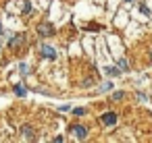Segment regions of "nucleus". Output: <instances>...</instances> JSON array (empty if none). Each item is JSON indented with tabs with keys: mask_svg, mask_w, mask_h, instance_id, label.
Instances as JSON below:
<instances>
[{
	"mask_svg": "<svg viewBox=\"0 0 152 143\" xmlns=\"http://www.w3.org/2000/svg\"><path fill=\"white\" fill-rule=\"evenodd\" d=\"M36 31L40 38H50V35H54V25L52 23H38Z\"/></svg>",
	"mask_w": 152,
	"mask_h": 143,
	"instance_id": "nucleus-1",
	"label": "nucleus"
},
{
	"mask_svg": "<svg viewBox=\"0 0 152 143\" xmlns=\"http://www.w3.org/2000/svg\"><path fill=\"white\" fill-rule=\"evenodd\" d=\"M71 135H75V139L83 141V139L88 137V129H86L83 124H73V126H71Z\"/></svg>",
	"mask_w": 152,
	"mask_h": 143,
	"instance_id": "nucleus-2",
	"label": "nucleus"
},
{
	"mask_svg": "<svg viewBox=\"0 0 152 143\" xmlns=\"http://www.w3.org/2000/svg\"><path fill=\"white\" fill-rule=\"evenodd\" d=\"M40 54H42L44 58H48V60H56V56H58V54H56V50H54L52 46H46V44H44V46H40Z\"/></svg>",
	"mask_w": 152,
	"mask_h": 143,
	"instance_id": "nucleus-3",
	"label": "nucleus"
},
{
	"mask_svg": "<svg viewBox=\"0 0 152 143\" xmlns=\"http://www.w3.org/2000/svg\"><path fill=\"white\" fill-rule=\"evenodd\" d=\"M100 122L106 124V126H113V124L117 122V114H115V112H104V114L100 116Z\"/></svg>",
	"mask_w": 152,
	"mask_h": 143,
	"instance_id": "nucleus-4",
	"label": "nucleus"
},
{
	"mask_svg": "<svg viewBox=\"0 0 152 143\" xmlns=\"http://www.w3.org/2000/svg\"><path fill=\"white\" fill-rule=\"evenodd\" d=\"M21 135H23L27 141H34V129H31L29 124H23V126H21Z\"/></svg>",
	"mask_w": 152,
	"mask_h": 143,
	"instance_id": "nucleus-5",
	"label": "nucleus"
},
{
	"mask_svg": "<svg viewBox=\"0 0 152 143\" xmlns=\"http://www.w3.org/2000/svg\"><path fill=\"white\" fill-rule=\"evenodd\" d=\"M23 42H25V35L21 33V35H15V38L9 42V46H11V48H15V46H19V44H23Z\"/></svg>",
	"mask_w": 152,
	"mask_h": 143,
	"instance_id": "nucleus-6",
	"label": "nucleus"
},
{
	"mask_svg": "<svg viewBox=\"0 0 152 143\" xmlns=\"http://www.w3.org/2000/svg\"><path fill=\"white\" fill-rule=\"evenodd\" d=\"M104 73L110 77H117V75H121V69L119 66H104Z\"/></svg>",
	"mask_w": 152,
	"mask_h": 143,
	"instance_id": "nucleus-7",
	"label": "nucleus"
},
{
	"mask_svg": "<svg viewBox=\"0 0 152 143\" xmlns=\"http://www.w3.org/2000/svg\"><path fill=\"white\" fill-rule=\"evenodd\" d=\"M117 66L121 69V73L129 71V64H127V60H125V58H119V60H117Z\"/></svg>",
	"mask_w": 152,
	"mask_h": 143,
	"instance_id": "nucleus-8",
	"label": "nucleus"
},
{
	"mask_svg": "<svg viewBox=\"0 0 152 143\" xmlns=\"http://www.w3.org/2000/svg\"><path fill=\"white\" fill-rule=\"evenodd\" d=\"M13 89H15V93H17V95H21V98H25V95H27V89H25V87H21V85H15Z\"/></svg>",
	"mask_w": 152,
	"mask_h": 143,
	"instance_id": "nucleus-9",
	"label": "nucleus"
},
{
	"mask_svg": "<svg viewBox=\"0 0 152 143\" xmlns=\"http://www.w3.org/2000/svg\"><path fill=\"white\" fill-rule=\"evenodd\" d=\"M123 98H125V93H123V91H115V93L110 95V100H113V102H121Z\"/></svg>",
	"mask_w": 152,
	"mask_h": 143,
	"instance_id": "nucleus-10",
	"label": "nucleus"
},
{
	"mask_svg": "<svg viewBox=\"0 0 152 143\" xmlns=\"http://www.w3.org/2000/svg\"><path fill=\"white\" fill-rule=\"evenodd\" d=\"M110 89H113V83H110V81H106L104 85H100V91H102V93H104V91H110Z\"/></svg>",
	"mask_w": 152,
	"mask_h": 143,
	"instance_id": "nucleus-11",
	"label": "nucleus"
},
{
	"mask_svg": "<svg viewBox=\"0 0 152 143\" xmlns=\"http://www.w3.org/2000/svg\"><path fill=\"white\" fill-rule=\"evenodd\" d=\"M29 11H31V4H29V2H27V0H23V13H25V15H27V13H29Z\"/></svg>",
	"mask_w": 152,
	"mask_h": 143,
	"instance_id": "nucleus-12",
	"label": "nucleus"
},
{
	"mask_svg": "<svg viewBox=\"0 0 152 143\" xmlns=\"http://www.w3.org/2000/svg\"><path fill=\"white\" fill-rule=\"evenodd\" d=\"M73 114H75V116H83V114H86V110H83V108H75V110H73Z\"/></svg>",
	"mask_w": 152,
	"mask_h": 143,
	"instance_id": "nucleus-13",
	"label": "nucleus"
},
{
	"mask_svg": "<svg viewBox=\"0 0 152 143\" xmlns=\"http://www.w3.org/2000/svg\"><path fill=\"white\" fill-rule=\"evenodd\" d=\"M19 71H21V75H27V64H19Z\"/></svg>",
	"mask_w": 152,
	"mask_h": 143,
	"instance_id": "nucleus-14",
	"label": "nucleus"
},
{
	"mask_svg": "<svg viewBox=\"0 0 152 143\" xmlns=\"http://www.w3.org/2000/svg\"><path fill=\"white\" fill-rule=\"evenodd\" d=\"M125 2H129V4H131V2H135V0H125Z\"/></svg>",
	"mask_w": 152,
	"mask_h": 143,
	"instance_id": "nucleus-15",
	"label": "nucleus"
},
{
	"mask_svg": "<svg viewBox=\"0 0 152 143\" xmlns=\"http://www.w3.org/2000/svg\"><path fill=\"white\" fill-rule=\"evenodd\" d=\"M0 35H2V27H0Z\"/></svg>",
	"mask_w": 152,
	"mask_h": 143,
	"instance_id": "nucleus-16",
	"label": "nucleus"
},
{
	"mask_svg": "<svg viewBox=\"0 0 152 143\" xmlns=\"http://www.w3.org/2000/svg\"><path fill=\"white\" fill-rule=\"evenodd\" d=\"M150 60H152V52H150Z\"/></svg>",
	"mask_w": 152,
	"mask_h": 143,
	"instance_id": "nucleus-17",
	"label": "nucleus"
}]
</instances>
